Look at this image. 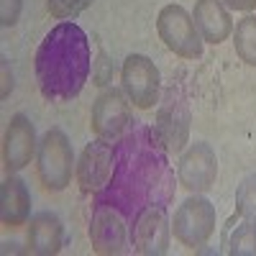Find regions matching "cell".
<instances>
[{"label": "cell", "instance_id": "cell-1", "mask_svg": "<svg viewBox=\"0 0 256 256\" xmlns=\"http://www.w3.org/2000/svg\"><path fill=\"white\" fill-rule=\"evenodd\" d=\"M174 198V174L169 169L166 152L154 141L148 128H134L113 146V174L95 202L116 208L131 220L144 208L169 205Z\"/></svg>", "mask_w": 256, "mask_h": 256}, {"label": "cell", "instance_id": "cell-2", "mask_svg": "<svg viewBox=\"0 0 256 256\" xmlns=\"http://www.w3.org/2000/svg\"><path fill=\"white\" fill-rule=\"evenodd\" d=\"M92 70L90 38L77 24L62 20L41 41L36 52V82L52 102L77 98Z\"/></svg>", "mask_w": 256, "mask_h": 256}, {"label": "cell", "instance_id": "cell-3", "mask_svg": "<svg viewBox=\"0 0 256 256\" xmlns=\"http://www.w3.org/2000/svg\"><path fill=\"white\" fill-rule=\"evenodd\" d=\"M74 166V152L67 134L62 128H49L44 138L38 141V177L49 192H62L72 182Z\"/></svg>", "mask_w": 256, "mask_h": 256}, {"label": "cell", "instance_id": "cell-4", "mask_svg": "<svg viewBox=\"0 0 256 256\" xmlns=\"http://www.w3.org/2000/svg\"><path fill=\"white\" fill-rule=\"evenodd\" d=\"M156 31L169 52L182 59H198L202 54V36L192 16L182 6H164L156 18Z\"/></svg>", "mask_w": 256, "mask_h": 256}, {"label": "cell", "instance_id": "cell-5", "mask_svg": "<svg viewBox=\"0 0 256 256\" xmlns=\"http://www.w3.org/2000/svg\"><path fill=\"white\" fill-rule=\"evenodd\" d=\"M172 233L187 248L205 246L210 241V236L216 233V208H212V202L200 195L187 198L174 212Z\"/></svg>", "mask_w": 256, "mask_h": 256}, {"label": "cell", "instance_id": "cell-6", "mask_svg": "<svg viewBox=\"0 0 256 256\" xmlns=\"http://www.w3.org/2000/svg\"><path fill=\"white\" fill-rule=\"evenodd\" d=\"M120 84H123L126 98L131 100L138 110H152L159 102L162 77H159L156 64L144 54L126 56L123 67H120Z\"/></svg>", "mask_w": 256, "mask_h": 256}, {"label": "cell", "instance_id": "cell-7", "mask_svg": "<svg viewBox=\"0 0 256 256\" xmlns=\"http://www.w3.org/2000/svg\"><path fill=\"white\" fill-rule=\"evenodd\" d=\"M169 238H172V226L164 205L144 208L131 220V246L141 256H164L169 251Z\"/></svg>", "mask_w": 256, "mask_h": 256}, {"label": "cell", "instance_id": "cell-8", "mask_svg": "<svg viewBox=\"0 0 256 256\" xmlns=\"http://www.w3.org/2000/svg\"><path fill=\"white\" fill-rule=\"evenodd\" d=\"M154 141L169 154L182 152V146L187 144L190 136V110L184 105V98L172 88L166 92V98L162 100V108L156 116V123L152 128Z\"/></svg>", "mask_w": 256, "mask_h": 256}, {"label": "cell", "instance_id": "cell-9", "mask_svg": "<svg viewBox=\"0 0 256 256\" xmlns=\"http://www.w3.org/2000/svg\"><path fill=\"white\" fill-rule=\"evenodd\" d=\"M90 241L98 254H108V256L126 254L128 244H131V226L116 208L95 202L92 220H90Z\"/></svg>", "mask_w": 256, "mask_h": 256}, {"label": "cell", "instance_id": "cell-10", "mask_svg": "<svg viewBox=\"0 0 256 256\" xmlns=\"http://www.w3.org/2000/svg\"><path fill=\"white\" fill-rule=\"evenodd\" d=\"M216 177H218V159L210 144L205 141L192 144L180 159L177 182L192 195H202V192H208L216 184Z\"/></svg>", "mask_w": 256, "mask_h": 256}, {"label": "cell", "instance_id": "cell-11", "mask_svg": "<svg viewBox=\"0 0 256 256\" xmlns=\"http://www.w3.org/2000/svg\"><path fill=\"white\" fill-rule=\"evenodd\" d=\"M128 126H131V108L118 90H102L92 105V116H90V128L98 138L105 141H116L120 138Z\"/></svg>", "mask_w": 256, "mask_h": 256}, {"label": "cell", "instance_id": "cell-12", "mask_svg": "<svg viewBox=\"0 0 256 256\" xmlns=\"http://www.w3.org/2000/svg\"><path fill=\"white\" fill-rule=\"evenodd\" d=\"M113 174V144L105 138H95L82 148L77 162V182L82 192H100Z\"/></svg>", "mask_w": 256, "mask_h": 256}, {"label": "cell", "instance_id": "cell-13", "mask_svg": "<svg viewBox=\"0 0 256 256\" xmlns=\"http://www.w3.org/2000/svg\"><path fill=\"white\" fill-rule=\"evenodd\" d=\"M36 146H38L36 128H34L31 118H26L24 113L13 116L6 128V138H3V159H6L8 174H16L26 164H31L34 154H38Z\"/></svg>", "mask_w": 256, "mask_h": 256}, {"label": "cell", "instance_id": "cell-14", "mask_svg": "<svg viewBox=\"0 0 256 256\" xmlns=\"http://www.w3.org/2000/svg\"><path fill=\"white\" fill-rule=\"evenodd\" d=\"M192 20H195L202 41H208L212 46L223 44L233 34V20H230V13L223 0H198Z\"/></svg>", "mask_w": 256, "mask_h": 256}, {"label": "cell", "instance_id": "cell-15", "mask_svg": "<svg viewBox=\"0 0 256 256\" xmlns=\"http://www.w3.org/2000/svg\"><path fill=\"white\" fill-rule=\"evenodd\" d=\"M64 246V226L54 212H36L28 223V251L52 256L59 254Z\"/></svg>", "mask_w": 256, "mask_h": 256}, {"label": "cell", "instance_id": "cell-16", "mask_svg": "<svg viewBox=\"0 0 256 256\" xmlns=\"http://www.w3.org/2000/svg\"><path fill=\"white\" fill-rule=\"evenodd\" d=\"M31 216V195L20 177H8L0 187V218L8 228H20Z\"/></svg>", "mask_w": 256, "mask_h": 256}, {"label": "cell", "instance_id": "cell-17", "mask_svg": "<svg viewBox=\"0 0 256 256\" xmlns=\"http://www.w3.org/2000/svg\"><path fill=\"white\" fill-rule=\"evenodd\" d=\"M233 44H236V54L248 67H256V16H246L236 24L233 31Z\"/></svg>", "mask_w": 256, "mask_h": 256}, {"label": "cell", "instance_id": "cell-18", "mask_svg": "<svg viewBox=\"0 0 256 256\" xmlns=\"http://www.w3.org/2000/svg\"><path fill=\"white\" fill-rule=\"evenodd\" d=\"M230 256H256V220H244L236 226V230L228 238V248Z\"/></svg>", "mask_w": 256, "mask_h": 256}, {"label": "cell", "instance_id": "cell-19", "mask_svg": "<svg viewBox=\"0 0 256 256\" xmlns=\"http://www.w3.org/2000/svg\"><path fill=\"white\" fill-rule=\"evenodd\" d=\"M236 212L241 218L256 220V174H248L236 190Z\"/></svg>", "mask_w": 256, "mask_h": 256}, {"label": "cell", "instance_id": "cell-20", "mask_svg": "<svg viewBox=\"0 0 256 256\" xmlns=\"http://www.w3.org/2000/svg\"><path fill=\"white\" fill-rule=\"evenodd\" d=\"M46 6L54 18H77L92 6V0H46Z\"/></svg>", "mask_w": 256, "mask_h": 256}, {"label": "cell", "instance_id": "cell-21", "mask_svg": "<svg viewBox=\"0 0 256 256\" xmlns=\"http://www.w3.org/2000/svg\"><path fill=\"white\" fill-rule=\"evenodd\" d=\"M20 10H24V0H0V24L6 28L16 26L20 18Z\"/></svg>", "mask_w": 256, "mask_h": 256}, {"label": "cell", "instance_id": "cell-22", "mask_svg": "<svg viewBox=\"0 0 256 256\" xmlns=\"http://www.w3.org/2000/svg\"><path fill=\"white\" fill-rule=\"evenodd\" d=\"M223 3L230 10H244V13H248V10L256 8V0H223Z\"/></svg>", "mask_w": 256, "mask_h": 256}]
</instances>
